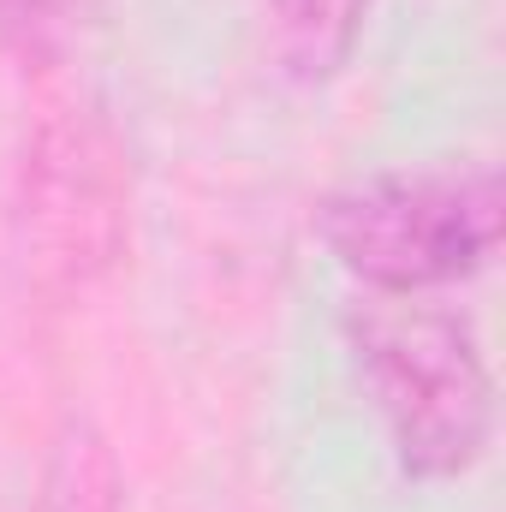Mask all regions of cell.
Masks as SVG:
<instances>
[{
  "instance_id": "cell-1",
  "label": "cell",
  "mask_w": 506,
  "mask_h": 512,
  "mask_svg": "<svg viewBox=\"0 0 506 512\" xmlns=\"http://www.w3.org/2000/svg\"><path fill=\"white\" fill-rule=\"evenodd\" d=\"M316 233L328 256L376 298H423L483 274L506 233V185L495 161L399 167L322 197Z\"/></svg>"
},
{
  "instance_id": "cell-2",
  "label": "cell",
  "mask_w": 506,
  "mask_h": 512,
  "mask_svg": "<svg viewBox=\"0 0 506 512\" xmlns=\"http://www.w3.org/2000/svg\"><path fill=\"white\" fill-rule=\"evenodd\" d=\"M393 459L417 483H453L495 441V376L465 316L423 298H376L346 316Z\"/></svg>"
},
{
  "instance_id": "cell-3",
  "label": "cell",
  "mask_w": 506,
  "mask_h": 512,
  "mask_svg": "<svg viewBox=\"0 0 506 512\" xmlns=\"http://www.w3.org/2000/svg\"><path fill=\"white\" fill-rule=\"evenodd\" d=\"M18 262L36 298L72 304L96 292L126 251V149L96 108L42 114L18 161Z\"/></svg>"
},
{
  "instance_id": "cell-4",
  "label": "cell",
  "mask_w": 506,
  "mask_h": 512,
  "mask_svg": "<svg viewBox=\"0 0 506 512\" xmlns=\"http://www.w3.org/2000/svg\"><path fill=\"white\" fill-rule=\"evenodd\" d=\"M24 512H126V471L90 417H66L54 429Z\"/></svg>"
},
{
  "instance_id": "cell-5",
  "label": "cell",
  "mask_w": 506,
  "mask_h": 512,
  "mask_svg": "<svg viewBox=\"0 0 506 512\" xmlns=\"http://www.w3.org/2000/svg\"><path fill=\"white\" fill-rule=\"evenodd\" d=\"M370 6L376 0H274L268 24H274V60L286 66V78L328 84L352 60L370 24Z\"/></svg>"
},
{
  "instance_id": "cell-6",
  "label": "cell",
  "mask_w": 506,
  "mask_h": 512,
  "mask_svg": "<svg viewBox=\"0 0 506 512\" xmlns=\"http://www.w3.org/2000/svg\"><path fill=\"white\" fill-rule=\"evenodd\" d=\"M66 12L72 0H0V48L30 72L48 66L66 36Z\"/></svg>"
}]
</instances>
